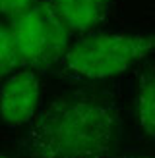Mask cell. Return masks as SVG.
<instances>
[{
    "mask_svg": "<svg viewBox=\"0 0 155 158\" xmlns=\"http://www.w3.org/2000/svg\"><path fill=\"white\" fill-rule=\"evenodd\" d=\"M0 158H4V154H0Z\"/></svg>",
    "mask_w": 155,
    "mask_h": 158,
    "instance_id": "cell-9",
    "label": "cell"
},
{
    "mask_svg": "<svg viewBox=\"0 0 155 158\" xmlns=\"http://www.w3.org/2000/svg\"><path fill=\"white\" fill-rule=\"evenodd\" d=\"M16 48L18 64L27 68H45L64 56L68 50L66 25L60 21L51 2L31 6L14 15L8 29Z\"/></svg>",
    "mask_w": 155,
    "mask_h": 158,
    "instance_id": "cell-3",
    "label": "cell"
},
{
    "mask_svg": "<svg viewBox=\"0 0 155 158\" xmlns=\"http://www.w3.org/2000/svg\"><path fill=\"white\" fill-rule=\"evenodd\" d=\"M60 21L72 33H87L107 15L108 0H51Z\"/></svg>",
    "mask_w": 155,
    "mask_h": 158,
    "instance_id": "cell-5",
    "label": "cell"
},
{
    "mask_svg": "<svg viewBox=\"0 0 155 158\" xmlns=\"http://www.w3.org/2000/svg\"><path fill=\"white\" fill-rule=\"evenodd\" d=\"M35 0H0V14L4 15H18L29 10Z\"/></svg>",
    "mask_w": 155,
    "mask_h": 158,
    "instance_id": "cell-8",
    "label": "cell"
},
{
    "mask_svg": "<svg viewBox=\"0 0 155 158\" xmlns=\"http://www.w3.org/2000/svg\"><path fill=\"white\" fill-rule=\"evenodd\" d=\"M138 118L144 131L155 137V73L142 77L138 87Z\"/></svg>",
    "mask_w": 155,
    "mask_h": 158,
    "instance_id": "cell-6",
    "label": "cell"
},
{
    "mask_svg": "<svg viewBox=\"0 0 155 158\" xmlns=\"http://www.w3.org/2000/svg\"><path fill=\"white\" fill-rule=\"evenodd\" d=\"M41 102V81L33 72L12 73L0 87V122L21 127L37 116Z\"/></svg>",
    "mask_w": 155,
    "mask_h": 158,
    "instance_id": "cell-4",
    "label": "cell"
},
{
    "mask_svg": "<svg viewBox=\"0 0 155 158\" xmlns=\"http://www.w3.org/2000/svg\"><path fill=\"white\" fill-rule=\"evenodd\" d=\"M14 66H18V56H16L10 31L0 27V77L6 75Z\"/></svg>",
    "mask_w": 155,
    "mask_h": 158,
    "instance_id": "cell-7",
    "label": "cell"
},
{
    "mask_svg": "<svg viewBox=\"0 0 155 158\" xmlns=\"http://www.w3.org/2000/svg\"><path fill=\"white\" fill-rule=\"evenodd\" d=\"M114 139V114L85 97H66L49 104L29 131L33 158H99Z\"/></svg>",
    "mask_w": 155,
    "mask_h": 158,
    "instance_id": "cell-1",
    "label": "cell"
},
{
    "mask_svg": "<svg viewBox=\"0 0 155 158\" xmlns=\"http://www.w3.org/2000/svg\"><path fill=\"white\" fill-rule=\"evenodd\" d=\"M155 50V35L105 33L85 37L64 52L68 72L83 79H107L124 73Z\"/></svg>",
    "mask_w": 155,
    "mask_h": 158,
    "instance_id": "cell-2",
    "label": "cell"
}]
</instances>
